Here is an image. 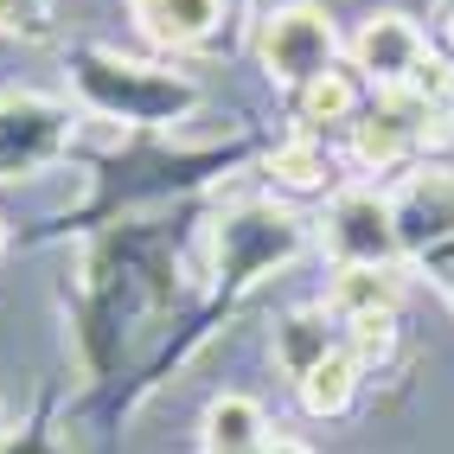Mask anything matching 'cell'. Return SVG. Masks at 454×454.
Wrapping results in <instances>:
<instances>
[{
  "mask_svg": "<svg viewBox=\"0 0 454 454\" xmlns=\"http://www.w3.org/2000/svg\"><path fill=\"white\" fill-rule=\"evenodd\" d=\"M422 141V122L410 109H397V103H378L372 115H352V160L358 167H372V173H384V167H397V160H410V147Z\"/></svg>",
  "mask_w": 454,
  "mask_h": 454,
  "instance_id": "obj_9",
  "label": "cell"
},
{
  "mask_svg": "<svg viewBox=\"0 0 454 454\" xmlns=\"http://www.w3.org/2000/svg\"><path fill=\"white\" fill-rule=\"evenodd\" d=\"M256 58H262L269 83L301 90V83H314L320 71H333V58H340V33H333L326 7H314V0H288V7H276V13L262 20Z\"/></svg>",
  "mask_w": 454,
  "mask_h": 454,
  "instance_id": "obj_2",
  "label": "cell"
},
{
  "mask_svg": "<svg viewBox=\"0 0 454 454\" xmlns=\"http://www.w3.org/2000/svg\"><path fill=\"white\" fill-rule=\"evenodd\" d=\"M326 250L333 262H365V269H390L403 256L397 244V218H390V199L378 192H340L326 211Z\"/></svg>",
  "mask_w": 454,
  "mask_h": 454,
  "instance_id": "obj_5",
  "label": "cell"
},
{
  "mask_svg": "<svg viewBox=\"0 0 454 454\" xmlns=\"http://www.w3.org/2000/svg\"><path fill=\"white\" fill-rule=\"evenodd\" d=\"M0 244H7V231H0Z\"/></svg>",
  "mask_w": 454,
  "mask_h": 454,
  "instance_id": "obj_21",
  "label": "cell"
},
{
  "mask_svg": "<svg viewBox=\"0 0 454 454\" xmlns=\"http://www.w3.org/2000/svg\"><path fill=\"white\" fill-rule=\"evenodd\" d=\"M224 7H231V0H129L135 26L154 45H167V51L211 45V39H218V26H224Z\"/></svg>",
  "mask_w": 454,
  "mask_h": 454,
  "instance_id": "obj_8",
  "label": "cell"
},
{
  "mask_svg": "<svg viewBox=\"0 0 454 454\" xmlns=\"http://www.w3.org/2000/svg\"><path fill=\"white\" fill-rule=\"evenodd\" d=\"M390 103L410 109L422 129H429V122H448V115H454V65L429 51V58H422V65L397 83V90H390Z\"/></svg>",
  "mask_w": 454,
  "mask_h": 454,
  "instance_id": "obj_13",
  "label": "cell"
},
{
  "mask_svg": "<svg viewBox=\"0 0 454 454\" xmlns=\"http://www.w3.org/2000/svg\"><path fill=\"white\" fill-rule=\"evenodd\" d=\"M422 58H429V39L416 33V20L410 13H372L365 26L352 33V71L378 83V97H390Z\"/></svg>",
  "mask_w": 454,
  "mask_h": 454,
  "instance_id": "obj_6",
  "label": "cell"
},
{
  "mask_svg": "<svg viewBox=\"0 0 454 454\" xmlns=\"http://www.w3.org/2000/svg\"><path fill=\"white\" fill-rule=\"evenodd\" d=\"M448 45H454V13H448Z\"/></svg>",
  "mask_w": 454,
  "mask_h": 454,
  "instance_id": "obj_20",
  "label": "cell"
},
{
  "mask_svg": "<svg viewBox=\"0 0 454 454\" xmlns=\"http://www.w3.org/2000/svg\"><path fill=\"white\" fill-rule=\"evenodd\" d=\"M333 346H346V340H340V333L326 326V314H314V308H301V314H288V320L276 326V365H282L288 378L314 372Z\"/></svg>",
  "mask_w": 454,
  "mask_h": 454,
  "instance_id": "obj_14",
  "label": "cell"
},
{
  "mask_svg": "<svg viewBox=\"0 0 454 454\" xmlns=\"http://www.w3.org/2000/svg\"><path fill=\"white\" fill-rule=\"evenodd\" d=\"M294 109H301V122H308V129H320V122H352V115H358V77L333 65V71H320L314 83L294 90Z\"/></svg>",
  "mask_w": 454,
  "mask_h": 454,
  "instance_id": "obj_15",
  "label": "cell"
},
{
  "mask_svg": "<svg viewBox=\"0 0 454 454\" xmlns=\"http://www.w3.org/2000/svg\"><path fill=\"white\" fill-rule=\"evenodd\" d=\"M269 173H276V186H288V192H320L333 160H326L320 141H282L276 154H269Z\"/></svg>",
  "mask_w": 454,
  "mask_h": 454,
  "instance_id": "obj_16",
  "label": "cell"
},
{
  "mask_svg": "<svg viewBox=\"0 0 454 454\" xmlns=\"http://www.w3.org/2000/svg\"><path fill=\"white\" fill-rule=\"evenodd\" d=\"M262 454H314V448H308V442H294V435H269Z\"/></svg>",
  "mask_w": 454,
  "mask_h": 454,
  "instance_id": "obj_19",
  "label": "cell"
},
{
  "mask_svg": "<svg viewBox=\"0 0 454 454\" xmlns=\"http://www.w3.org/2000/svg\"><path fill=\"white\" fill-rule=\"evenodd\" d=\"M77 83L103 115H122V122H173V115L192 103V83H179V77H167L154 65L109 58V51H90Z\"/></svg>",
  "mask_w": 454,
  "mask_h": 454,
  "instance_id": "obj_1",
  "label": "cell"
},
{
  "mask_svg": "<svg viewBox=\"0 0 454 454\" xmlns=\"http://www.w3.org/2000/svg\"><path fill=\"white\" fill-rule=\"evenodd\" d=\"M390 346H397V314H372V320H352L346 326V352L358 358V365L390 358Z\"/></svg>",
  "mask_w": 454,
  "mask_h": 454,
  "instance_id": "obj_17",
  "label": "cell"
},
{
  "mask_svg": "<svg viewBox=\"0 0 454 454\" xmlns=\"http://www.w3.org/2000/svg\"><path fill=\"white\" fill-rule=\"evenodd\" d=\"M294 244H301V218H288V211H276V205L237 211V218L224 224V237H218L231 276H262L269 262L294 256Z\"/></svg>",
  "mask_w": 454,
  "mask_h": 454,
  "instance_id": "obj_7",
  "label": "cell"
},
{
  "mask_svg": "<svg viewBox=\"0 0 454 454\" xmlns=\"http://www.w3.org/2000/svg\"><path fill=\"white\" fill-rule=\"evenodd\" d=\"M0 33H13L26 45L51 39V0H0Z\"/></svg>",
  "mask_w": 454,
  "mask_h": 454,
  "instance_id": "obj_18",
  "label": "cell"
},
{
  "mask_svg": "<svg viewBox=\"0 0 454 454\" xmlns=\"http://www.w3.org/2000/svg\"><path fill=\"white\" fill-rule=\"evenodd\" d=\"M358 372H365V365H358L346 346H333L314 372H301V378H294L301 410H308V416H346L352 397H358Z\"/></svg>",
  "mask_w": 454,
  "mask_h": 454,
  "instance_id": "obj_12",
  "label": "cell"
},
{
  "mask_svg": "<svg viewBox=\"0 0 454 454\" xmlns=\"http://www.w3.org/2000/svg\"><path fill=\"white\" fill-rule=\"evenodd\" d=\"M71 147V115L33 90H0V179H26Z\"/></svg>",
  "mask_w": 454,
  "mask_h": 454,
  "instance_id": "obj_4",
  "label": "cell"
},
{
  "mask_svg": "<svg viewBox=\"0 0 454 454\" xmlns=\"http://www.w3.org/2000/svg\"><path fill=\"white\" fill-rule=\"evenodd\" d=\"M390 218H397L403 256H422L429 269L448 276L454 250V173L448 167H416L397 192H390Z\"/></svg>",
  "mask_w": 454,
  "mask_h": 454,
  "instance_id": "obj_3",
  "label": "cell"
},
{
  "mask_svg": "<svg viewBox=\"0 0 454 454\" xmlns=\"http://www.w3.org/2000/svg\"><path fill=\"white\" fill-rule=\"evenodd\" d=\"M269 448V416L256 397H237V390H224V397H211L205 410V454H262Z\"/></svg>",
  "mask_w": 454,
  "mask_h": 454,
  "instance_id": "obj_11",
  "label": "cell"
},
{
  "mask_svg": "<svg viewBox=\"0 0 454 454\" xmlns=\"http://www.w3.org/2000/svg\"><path fill=\"white\" fill-rule=\"evenodd\" d=\"M397 294L403 282L390 269H365V262H346L333 269V288H326V314L333 320H372V314H397Z\"/></svg>",
  "mask_w": 454,
  "mask_h": 454,
  "instance_id": "obj_10",
  "label": "cell"
}]
</instances>
